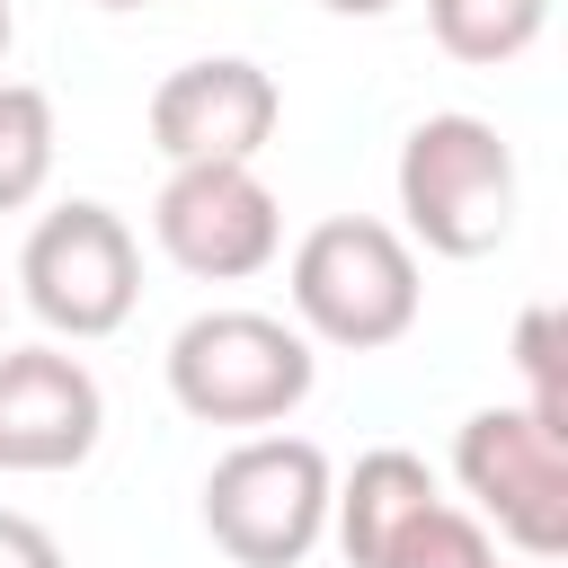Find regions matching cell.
I'll list each match as a JSON object with an SVG mask.
<instances>
[{"label":"cell","instance_id":"cell-15","mask_svg":"<svg viewBox=\"0 0 568 568\" xmlns=\"http://www.w3.org/2000/svg\"><path fill=\"white\" fill-rule=\"evenodd\" d=\"M0 568H62V541H53L36 515L0 506Z\"/></svg>","mask_w":568,"mask_h":568},{"label":"cell","instance_id":"cell-10","mask_svg":"<svg viewBox=\"0 0 568 568\" xmlns=\"http://www.w3.org/2000/svg\"><path fill=\"white\" fill-rule=\"evenodd\" d=\"M435 497H444V488H435L426 453H408V444H373V453H355V470L328 488V532H337L346 568H382V550H390Z\"/></svg>","mask_w":568,"mask_h":568},{"label":"cell","instance_id":"cell-19","mask_svg":"<svg viewBox=\"0 0 568 568\" xmlns=\"http://www.w3.org/2000/svg\"><path fill=\"white\" fill-rule=\"evenodd\" d=\"M532 568H559V559H532Z\"/></svg>","mask_w":568,"mask_h":568},{"label":"cell","instance_id":"cell-7","mask_svg":"<svg viewBox=\"0 0 568 568\" xmlns=\"http://www.w3.org/2000/svg\"><path fill=\"white\" fill-rule=\"evenodd\" d=\"M453 479L524 559L568 550V435H550L532 408H470L453 435Z\"/></svg>","mask_w":568,"mask_h":568},{"label":"cell","instance_id":"cell-16","mask_svg":"<svg viewBox=\"0 0 568 568\" xmlns=\"http://www.w3.org/2000/svg\"><path fill=\"white\" fill-rule=\"evenodd\" d=\"M320 9H337V18H382V9H399V0H320Z\"/></svg>","mask_w":568,"mask_h":568},{"label":"cell","instance_id":"cell-11","mask_svg":"<svg viewBox=\"0 0 568 568\" xmlns=\"http://www.w3.org/2000/svg\"><path fill=\"white\" fill-rule=\"evenodd\" d=\"M426 27H435V44H444L453 62L497 71V62H515V53L541 44L550 0H426Z\"/></svg>","mask_w":568,"mask_h":568},{"label":"cell","instance_id":"cell-1","mask_svg":"<svg viewBox=\"0 0 568 568\" xmlns=\"http://www.w3.org/2000/svg\"><path fill=\"white\" fill-rule=\"evenodd\" d=\"M284 293H293V328L311 346H346V355H373V346H399L417 328V248L408 231L373 222V213H328L293 240V266H284Z\"/></svg>","mask_w":568,"mask_h":568},{"label":"cell","instance_id":"cell-2","mask_svg":"<svg viewBox=\"0 0 568 568\" xmlns=\"http://www.w3.org/2000/svg\"><path fill=\"white\" fill-rule=\"evenodd\" d=\"M390 186H399L408 240L435 257H488L515 231V151L488 115H462V106L417 115Z\"/></svg>","mask_w":568,"mask_h":568},{"label":"cell","instance_id":"cell-5","mask_svg":"<svg viewBox=\"0 0 568 568\" xmlns=\"http://www.w3.org/2000/svg\"><path fill=\"white\" fill-rule=\"evenodd\" d=\"M18 293H27V311L53 328V337H115L124 320H133V302H142V248H133V231H124V213L115 204H98V195H71V204H53L36 231H27V248H18Z\"/></svg>","mask_w":568,"mask_h":568},{"label":"cell","instance_id":"cell-6","mask_svg":"<svg viewBox=\"0 0 568 568\" xmlns=\"http://www.w3.org/2000/svg\"><path fill=\"white\" fill-rule=\"evenodd\" d=\"M151 240L195 284H248L284 248V204L257 160H178L151 195Z\"/></svg>","mask_w":568,"mask_h":568},{"label":"cell","instance_id":"cell-17","mask_svg":"<svg viewBox=\"0 0 568 568\" xmlns=\"http://www.w3.org/2000/svg\"><path fill=\"white\" fill-rule=\"evenodd\" d=\"M9 36H18V18H9V0H0V53H9Z\"/></svg>","mask_w":568,"mask_h":568},{"label":"cell","instance_id":"cell-12","mask_svg":"<svg viewBox=\"0 0 568 568\" xmlns=\"http://www.w3.org/2000/svg\"><path fill=\"white\" fill-rule=\"evenodd\" d=\"M62 133H53V98L36 80H0V213H27L53 186Z\"/></svg>","mask_w":568,"mask_h":568},{"label":"cell","instance_id":"cell-9","mask_svg":"<svg viewBox=\"0 0 568 568\" xmlns=\"http://www.w3.org/2000/svg\"><path fill=\"white\" fill-rule=\"evenodd\" d=\"M275 115H284V98L248 53H204L151 89V151L169 169L178 160H257L275 142Z\"/></svg>","mask_w":568,"mask_h":568},{"label":"cell","instance_id":"cell-13","mask_svg":"<svg viewBox=\"0 0 568 568\" xmlns=\"http://www.w3.org/2000/svg\"><path fill=\"white\" fill-rule=\"evenodd\" d=\"M382 568H497V541H488V524H479L470 506L435 497V506L382 550Z\"/></svg>","mask_w":568,"mask_h":568},{"label":"cell","instance_id":"cell-4","mask_svg":"<svg viewBox=\"0 0 568 568\" xmlns=\"http://www.w3.org/2000/svg\"><path fill=\"white\" fill-rule=\"evenodd\" d=\"M328 453L311 435H248L204 470V532L240 568H302L328 532Z\"/></svg>","mask_w":568,"mask_h":568},{"label":"cell","instance_id":"cell-14","mask_svg":"<svg viewBox=\"0 0 568 568\" xmlns=\"http://www.w3.org/2000/svg\"><path fill=\"white\" fill-rule=\"evenodd\" d=\"M515 373H524V408L550 426V435H568V364H559V302H532L524 320H515Z\"/></svg>","mask_w":568,"mask_h":568},{"label":"cell","instance_id":"cell-8","mask_svg":"<svg viewBox=\"0 0 568 568\" xmlns=\"http://www.w3.org/2000/svg\"><path fill=\"white\" fill-rule=\"evenodd\" d=\"M106 435V390L62 346H0V470H80Z\"/></svg>","mask_w":568,"mask_h":568},{"label":"cell","instance_id":"cell-18","mask_svg":"<svg viewBox=\"0 0 568 568\" xmlns=\"http://www.w3.org/2000/svg\"><path fill=\"white\" fill-rule=\"evenodd\" d=\"M98 9H142V0H98Z\"/></svg>","mask_w":568,"mask_h":568},{"label":"cell","instance_id":"cell-3","mask_svg":"<svg viewBox=\"0 0 568 568\" xmlns=\"http://www.w3.org/2000/svg\"><path fill=\"white\" fill-rule=\"evenodd\" d=\"M169 399L195 417V426H275L311 399L320 382V355L293 320L275 311H195L178 337H169Z\"/></svg>","mask_w":568,"mask_h":568}]
</instances>
